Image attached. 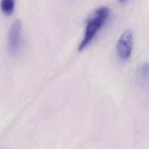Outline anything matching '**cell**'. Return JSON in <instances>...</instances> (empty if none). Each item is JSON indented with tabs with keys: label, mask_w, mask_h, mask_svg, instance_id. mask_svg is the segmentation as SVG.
Segmentation results:
<instances>
[{
	"label": "cell",
	"mask_w": 149,
	"mask_h": 149,
	"mask_svg": "<svg viewBox=\"0 0 149 149\" xmlns=\"http://www.w3.org/2000/svg\"><path fill=\"white\" fill-rule=\"evenodd\" d=\"M137 77H138L139 83L142 86L149 85V63L143 62L137 70Z\"/></svg>",
	"instance_id": "277c9868"
},
{
	"label": "cell",
	"mask_w": 149,
	"mask_h": 149,
	"mask_svg": "<svg viewBox=\"0 0 149 149\" xmlns=\"http://www.w3.org/2000/svg\"><path fill=\"white\" fill-rule=\"evenodd\" d=\"M118 1L120 3H126L127 1H128V0H118Z\"/></svg>",
	"instance_id": "8992f818"
},
{
	"label": "cell",
	"mask_w": 149,
	"mask_h": 149,
	"mask_svg": "<svg viewBox=\"0 0 149 149\" xmlns=\"http://www.w3.org/2000/svg\"><path fill=\"white\" fill-rule=\"evenodd\" d=\"M134 47V35L132 30L127 29L120 36L116 42V54L122 60H128L131 57Z\"/></svg>",
	"instance_id": "7a4b0ae2"
},
{
	"label": "cell",
	"mask_w": 149,
	"mask_h": 149,
	"mask_svg": "<svg viewBox=\"0 0 149 149\" xmlns=\"http://www.w3.org/2000/svg\"><path fill=\"white\" fill-rule=\"evenodd\" d=\"M22 33H23V25L19 19H15L11 24L10 30L8 33V50L13 54H15L19 51L22 45Z\"/></svg>",
	"instance_id": "3957f363"
},
{
	"label": "cell",
	"mask_w": 149,
	"mask_h": 149,
	"mask_svg": "<svg viewBox=\"0 0 149 149\" xmlns=\"http://www.w3.org/2000/svg\"><path fill=\"white\" fill-rule=\"evenodd\" d=\"M110 17V8L106 6H101L96 8L93 13L90 15L88 19L86 21V28L84 37L81 43L79 44L78 50L83 51L93 42L95 37L97 36L98 32L103 28Z\"/></svg>",
	"instance_id": "6da1fadb"
},
{
	"label": "cell",
	"mask_w": 149,
	"mask_h": 149,
	"mask_svg": "<svg viewBox=\"0 0 149 149\" xmlns=\"http://www.w3.org/2000/svg\"><path fill=\"white\" fill-rule=\"evenodd\" d=\"M15 0H1L0 1V9L3 15H11L15 11Z\"/></svg>",
	"instance_id": "5b68a950"
}]
</instances>
